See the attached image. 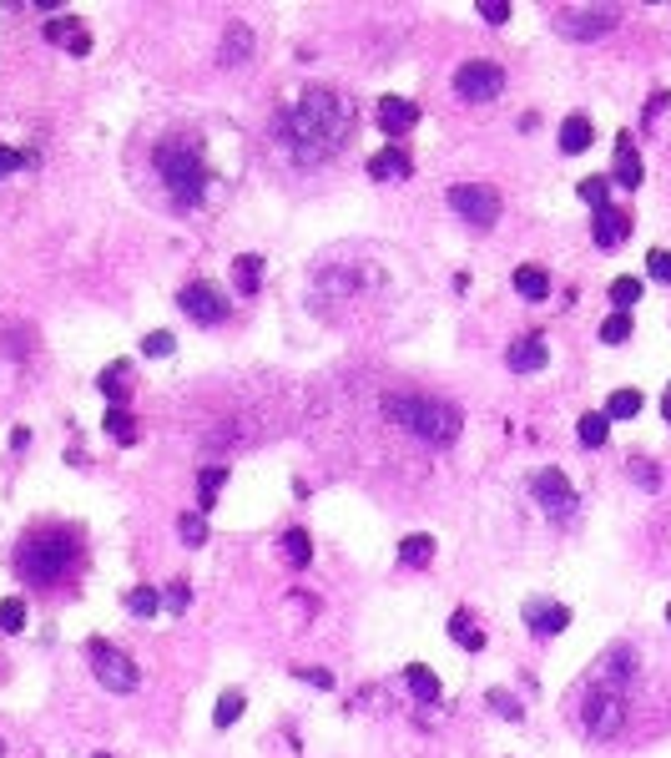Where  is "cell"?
<instances>
[{
  "instance_id": "obj_1",
  "label": "cell",
  "mask_w": 671,
  "mask_h": 758,
  "mask_svg": "<svg viewBox=\"0 0 671 758\" xmlns=\"http://www.w3.org/2000/svg\"><path fill=\"white\" fill-rule=\"evenodd\" d=\"M273 132L283 137V147L293 152V162H323L343 147V137L354 132V102L333 87H313L304 91V102H293L288 112L273 116Z\"/></svg>"
},
{
  "instance_id": "obj_2",
  "label": "cell",
  "mask_w": 671,
  "mask_h": 758,
  "mask_svg": "<svg viewBox=\"0 0 671 758\" xmlns=\"http://www.w3.org/2000/svg\"><path fill=\"white\" fill-rule=\"evenodd\" d=\"M81 546H77V531L66 526H46V531H31L26 541H21V552H15V571L26 581H36V587H51V581H61L71 566H77Z\"/></svg>"
},
{
  "instance_id": "obj_3",
  "label": "cell",
  "mask_w": 671,
  "mask_h": 758,
  "mask_svg": "<svg viewBox=\"0 0 671 758\" xmlns=\"http://www.w3.org/2000/svg\"><path fill=\"white\" fill-rule=\"evenodd\" d=\"M384 415L430 445H449L459 435V410L434 395H384Z\"/></svg>"
},
{
  "instance_id": "obj_4",
  "label": "cell",
  "mask_w": 671,
  "mask_h": 758,
  "mask_svg": "<svg viewBox=\"0 0 671 758\" xmlns=\"http://www.w3.org/2000/svg\"><path fill=\"white\" fill-rule=\"evenodd\" d=\"M157 172H162L172 203H182V207L203 203V193H207V162H203V147H197V142H187V137L162 142V147H157Z\"/></svg>"
},
{
  "instance_id": "obj_5",
  "label": "cell",
  "mask_w": 671,
  "mask_h": 758,
  "mask_svg": "<svg viewBox=\"0 0 671 758\" xmlns=\"http://www.w3.org/2000/svg\"><path fill=\"white\" fill-rule=\"evenodd\" d=\"M581 723H585L591 738H616L621 723H626V693L611 688V682H591L585 708H581Z\"/></svg>"
},
{
  "instance_id": "obj_6",
  "label": "cell",
  "mask_w": 671,
  "mask_h": 758,
  "mask_svg": "<svg viewBox=\"0 0 671 758\" xmlns=\"http://www.w3.org/2000/svg\"><path fill=\"white\" fill-rule=\"evenodd\" d=\"M86 653H91V668H96L102 688H112V693H131L137 688V662L127 653H116L112 643H91Z\"/></svg>"
},
{
  "instance_id": "obj_7",
  "label": "cell",
  "mask_w": 671,
  "mask_h": 758,
  "mask_svg": "<svg viewBox=\"0 0 671 758\" xmlns=\"http://www.w3.org/2000/svg\"><path fill=\"white\" fill-rule=\"evenodd\" d=\"M449 207H455L459 218L490 228V223L500 218V193L485 187V182H455V187H449Z\"/></svg>"
},
{
  "instance_id": "obj_8",
  "label": "cell",
  "mask_w": 671,
  "mask_h": 758,
  "mask_svg": "<svg viewBox=\"0 0 671 758\" xmlns=\"http://www.w3.org/2000/svg\"><path fill=\"white\" fill-rule=\"evenodd\" d=\"M455 91L465 102H494L505 91V71H500V61H465L455 71Z\"/></svg>"
},
{
  "instance_id": "obj_9",
  "label": "cell",
  "mask_w": 671,
  "mask_h": 758,
  "mask_svg": "<svg viewBox=\"0 0 671 758\" xmlns=\"http://www.w3.org/2000/svg\"><path fill=\"white\" fill-rule=\"evenodd\" d=\"M177 309L187 314L192 324H222L228 319V298L217 294L213 283H187L177 294Z\"/></svg>"
},
{
  "instance_id": "obj_10",
  "label": "cell",
  "mask_w": 671,
  "mask_h": 758,
  "mask_svg": "<svg viewBox=\"0 0 671 758\" xmlns=\"http://www.w3.org/2000/svg\"><path fill=\"white\" fill-rule=\"evenodd\" d=\"M616 26V11H560L556 15V31L560 36H576V41H595Z\"/></svg>"
},
{
  "instance_id": "obj_11",
  "label": "cell",
  "mask_w": 671,
  "mask_h": 758,
  "mask_svg": "<svg viewBox=\"0 0 671 758\" xmlns=\"http://www.w3.org/2000/svg\"><path fill=\"white\" fill-rule=\"evenodd\" d=\"M530 490H535V501H540L550 516H566L570 506H576V490H570V480L560 476V470H540V476L530 480Z\"/></svg>"
},
{
  "instance_id": "obj_12",
  "label": "cell",
  "mask_w": 671,
  "mask_h": 758,
  "mask_svg": "<svg viewBox=\"0 0 671 758\" xmlns=\"http://www.w3.org/2000/svg\"><path fill=\"white\" fill-rule=\"evenodd\" d=\"M525 622H530L535 637H560V632L570 627V607L560 602H540V597H530L525 602Z\"/></svg>"
},
{
  "instance_id": "obj_13",
  "label": "cell",
  "mask_w": 671,
  "mask_h": 758,
  "mask_svg": "<svg viewBox=\"0 0 671 758\" xmlns=\"http://www.w3.org/2000/svg\"><path fill=\"white\" fill-rule=\"evenodd\" d=\"M374 116H379V132H384V137H404V132L419 122V106L409 102V96H384Z\"/></svg>"
},
{
  "instance_id": "obj_14",
  "label": "cell",
  "mask_w": 671,
  "mask_h": 758,
  "mask_svg": "<svg viewBox=\"0 0 671 758\" xmlns=\"http://www.w3.org/2000/svg\"><path fill=\"white\" fill-rule=\"evenodd\" d=\"M626 233H631V213H621V207H601L595 223H591L595 248H621L626 243Z\"/></svg>"
},
{
  "instance_id": "obj_15",
  "label": "cell",
  "mask_w": 671,
  "mask_h": 758,
  "mask_svg": "<svg viewBox=\"0 0 671 758\" xmlns=\"http://www.w3.org/2000/svg\"><path fill=\"white\" fill-rule=\"evenodd\" d=\"M409 172H414V162H409V152L399 147V142H389L384 152L368 157V178L374 182H399V178H409Z\"/></svg>"
},
{
  "instance_id": "obj_16",
  "label": "cell",
  "mask_w": 671,
  "mask_h": 758,
  "mask_svg": "<svg viewBox=\"0 0 671 758\" xmlns=\"http://www.w3.org/2000/svg\"><path fill=\"white\" fill-rule=\"evenodd\" d=\"M545 360H550V349H545L540 334L515 339V344H510V354H505V364H510L515 374H535V370H545Z\"/></svg>"
},
{
  "instance_id": "obj_17",
  "label": "cell",
  "mask_w": 671,
  "mask_h": 758,
  "mask_svg": "<svg viewBox=\"0 0 671 758\" xmlns=\"http://www.w3.org/2000/svg\"><path fill=\"white\" fill-rule=\"evenodd\" d=\"M46 41L66 46L71 56H86L91 51V36H86V26H81L77 15H56V21H46Z\"/></svg>"
},
{
  "instance_id": "obj_18",
  "label": "cell",
  "mask_w": 671,
  "mask_h": 758,
  "mask_svg": "<svg viewBox=\"0 0 671 758\" xmlns=\"http://www.w3.org/2000/svg\"><path fill=\"white\" fill-rule=\"evenodd\" d=\"M611 172H616V182H621V187H641V178H646L641 152H636V142L626 137V132L616 137V162H611Z\"/></svg>"
},
{
  "instance_id": "obj_19",
  "label": "cell",
  "mask_w": 671,
  "mask_h": 758,
  "mask_svg": "<svg viewBox=\"0 0 671 758\" xmlns=\"http://www.w3.org/2000/svg\"><path fill=\"white\" fill-rule=\"evenodd\" d=\"M515 294H520V298H530V304L550 298V273L535 269V263H520V269H515Z\"/></svg>"
},
{
  "instance_id": "obj_20",
  "label": "cell",
  "mask_w": 671,
  "mask_h": 758,
  "mask_svg": "<svg viewBox=\"0 0 671 758\" xmlns=\"http://www.w3.org/2000/svg\"><path fill=\"white\" fill-rule=\"evenodd\" d=\"M96 385H102V395L112 399V405H122V399L131 395V364H127V360L106 364V370H102V379H96Z\"/></svg>"
},
{
  "instance_id": "obj_21",
  "label": "cell",
  "mask_w": 671,
  "mask_h": 758,
  "mask_svg": "<svg viewBox=\"0 0 671 758\" xmlns=\"http://www.w3.org/2000/svg\"><path fill=\"white\" fill-rule=\"evenodd\" d=\"M404 682H409V693H414L419 703H440V678H434L424 662H409V668H404Z\"/></svg>"
},
{
  "instance_id": "obj_22",
  "label": "cell",
  "mask_w": 671,
  "mask_h": 758,
  "mask_svg": "<svg viewBox=\"0 0 671 758\" xmlns=\"http://www.w3.org/2000/svg\"><path fill=\"white\" fill-rule=\"evenodd\" d=\"M449 637H455V643L465 647V653H480V647H485V632L475 627V617H469L465 607H459L455 617H449Z\"/></svg>"
},
{
  "instance_id": "obj_23",
  "label": "cell",
  "mask_w": 671,
  "mask_h": 758,
  "mask_svg": "<svg viewBox=\"0 0 671 758\" xmlns=\"http://www.w3.org/2000/svg\"><path fill=\"white\" fill-rule=\"evenodd\" d=\"M585 147H591V122H585V116H566V122H560V152H585Z\"/></svg>"
},
{
  "instance_id": "obj_24",
  "label": "cell",
  "mask_w": 671,
  "mask_h": 758,
  "mask_svg": "<svg viewBox=\"0 0 671 758\" xmlns=\"http://www.w3.org/2000/svg\"><path fill=\"white\" fill-rule=\"evenodd\" d=\"M430 556H434V536H424V531L399 541V566H430Z\"/></svg>"
},
{
  "instance_id": "obj_25",
  "label": "cell",
  "mask_w": 671,
  "mask_h": 758,
  "mask_svg": "<svg viewBox=\"0 0 671 758\" xmlns=\"http://www.w3.org/2000/svg\"><path fill=\"white\" fill-rule=\"evenodd\" d=\"M232 283H238V294H258V283H263V258L242 253L238 263H232Z\"/></svg>"
},
{
  "instance_id": "obj_26",
  "label": "cell",
  "mask_w": 671,
  "mask_h": 758,
  "mask_svg": "<svg viewBox=\"0 0 671 758\" xmlns=\"http://www.w3.org/2000/svg\"><path fill=\"white\" fill-rule=\"evenodd\" d=\"M283 556H288V566H298V571H304V566L313 562V541H308V531H304V526L283 531Z\"/></svg>"
},
{
  "instance_id": "obj_27",
  "label": "cell",
  "mask_w": 671,
  "mask_h": 758,
  "mask_svg": "<svg viewBox=\"0 0 671 758\" xmlns=\"http://www.w3.org/2000/svg\"><path fill=\"white\" fill-rule=\"evenodd\" d=\"M253 51V31L248 26H228V41H222V66H242Z\"/></svg>"
},
{
  "instance_id": "obj_28",
  "label": "cell",
  "mask_w": 671,
  "mask_h": 758,
  "mask_svg": "<svg viewBox=\"0 0 671 758\" xmlns=\"http://www.w3.org/2000/svg\"><path fill=\"white\" fill-rule=\"evenodd\" d=\"M641 389H616V395L606 399V420H636L641 415Z\"/></svg>"
},
{
  "instance_id": "obj_29",
  "label": "cell",
  "mask_w": 671,
  "mask_h": 758,
  "mask_svg": "<svg viewBox=\"0 0 671 758\" xmlns=\"http://www.w3.org/2000/svg\"><path fill=\"white\" fill-rule=\"evenodd\" d=\"M576 435H581V445H606V435H611V420H606V410H591V415H581V425H576Z\"/></svg>"
},
{
  "instance_id": "obj_30",
  "label": "cell",
  "mask_w": 671,
  "mask_h": 758,
  "mask_svg": "<svg viewBox=\"0 0 671 758\" xmlns=\"http://www.w3.org/2000/svg\"><path fill=\"white\" fill-rule=\"evenodd\" d=\"M611 304H616V314H631V304H641V279L621 273V279L611 283Z\"/></svg>"
},
{
  "instance_id": "obj_31",
  "label": "cell",
  "mask_w": 671,
  "mask_h": 758,
  "mask_svg": "<svg viewBox=\"0 0 671 758\" xmlns=\"http://www.w3.org/2000/svg\"><path fill=\"white\" fill-rule=\"evenodd\" d=\"M127 607H131V617H157V612H162V591L157 587H131Z\"/></svg>"
},
{
  "instance_id": "obj_32",
  "label": "cell",
  "mask_w": 671,
  "mask_h": 758,
  "mask_svg": "<svg viewBox=\"0 0 671 758\" xmlns=\"http://www.w3.org/2000/svg\"><path fill=\"white\" fill-rule=\"evenodd\" d=\"M228 486V465H207L203 476H197V496H203V506L197 511H207V506L217 501V490Z\"/></svg>"
},
{
  "instance_id": "obj_33",
  "label": "cell",
  "mask_w": 671,
  "mask_h": 758,
  "mask_svg": "<svg viewBox=\"0 0 671 758\" xmlns=\"http://www.w3.org/2000/svg\"><path fill=\"white\" fill-rule=\"evenodd\" d=\"M102 425H106V435H112V440H122V445H131V440H137V420H131V415L122 410V405H112Z\"/></svg>"
},
{
  "instance_id": "obj_34",
  "label": "cell",
  "mask_w": 671,
  "mask_h": 758,
  "mask_svg": "<svg viewBox=\"0 0 671 758\" xmlns=\"http://www.w3.org/2000/svg\"><path fill=\"white\" fill-rule=\"evenodd\" d=\"M177 536L187 541V546H203V541H207V516L203 511H187L177 521Z\"/></svg>"
},
{
  "instance_id": "obj_35",
  "label": "cell",
  "mask_w": 671,
  "mask_h": 758,
  "mask_svg": "<svg viewBox=\"0 0 671 758\" xmlns=\"http://www.w3.org/2000/svg\"><path fill=\"white\" fill-rule=\"evenodd\" d=\"M242 708H248V703H242V693H222V698H217L213 723H217V728H232V723L242 718Z\"/></svg>"
},
{
  "instance_id": "obj_36",
  "label": "cell",
  "mask_w": 671,
  "mask_h": 758,
  "mask_svg": "<svg viewBox=\"0 0 671 758\" xmlns=\"http://www.w3.org/2000/svg\"><path fill=\"white\" fill-rule=\"evenodd\" d=\"M631 339V314H611L601 319V344H626Z\"/></svg>"
},
{
  "instance_id": "obj_37",
  "label": "cell",
  "mask_w": 671,
  "mask_h": 758,
  "mask_svg": "<svg viewBox=\"0 0 671 758\" xmlns=\"http://www.w3.org/2000/svg\"><path fill=\"white\" fill-rule=\"evenodd\" d=\"M581 197L601 213V207H611V178H581Z\"/></svg>"
},
{
  "instance_id": "obj_38",
  "label": "cell",
  "mask_w": 671,
  "mask_h": 758,
  "mask_svg": "<svg viewBox=\"0 0 671 758\" xmlns=\"http://www.w3.org/2000/svg\"><path fill=\"white\" fill-rule=\"evenodd\" d=\"M26 627V602L21 597H5L0 602V632H21Z\"/></svg>"
},
{
  "instance_id": "obj_39",
  "label": "cell",
  "mask_w": 671,
  "mask_h": 758,
  "mask_svg": "<svg viewBox=\"0 0 671 758\" xmlns=\"http://www.w3.org/2000/svg\"><path fill=\"white\" fill-rule=\"evenodd\" d=\"M172 349H177V339L167 334V329H152V334L141 339V354H152V360H167Z\"/></svg>"
},
{
  "instance_id": "obj_40",
  "label": "cell",
  "mask_w": 671,
  "mask_h": 758,
  "mask_svg": "<svg viewBox=\"0 0 671 758\" xmlns=\"http://www.w3.org/2000/svg\"><path fill=\"white\" fill-rule=\"evenodd\" d=\"M646 273L657 283H671V253L666 248H651V253H646Z\"/></svg>"
},
{
  "instance_id": "obj_41",
  "label": "cell",
  "mask_w": 671,
  "mask_h": 758,
  "mask_svg": "<svg viewBox=\"0 0 671 758\" xmlns=\"http://www.w3.org/2000/svg\"><path fill=\"white\" fill-rule=\"evenodd\" d=\"M36 162V152H11L5 142H0V178H11L15 168H31Z\"/></svg>"
},
{
  "instance_id": "obj_42",
  "label": "cell",
  "mask_w": 671,
  "mask_h": 758,
  "mask_svg": "<svg viewBox=\"0 0 671 758\" xmlns=\"http://www.w3.org/2000/svg\"><path fill=\"white\" fill-rule=\"evenodd\" d=\"M631 480H636V486H646V490H657L661 486V470L651 461H631Z\"/></svg>"
},
{
  "instance_id": "obj_43",
  "label": "cell",
  "mask_w": 671,
  "mask_h": 758,
  "mask_svg": "<svg viewBox=\"0 0 671 758\" xmlns=\"http://www.w3.org/2000/svg\"><path fill=\"white\" fill-rule=\"evenodd\" d=\"M490 708L500 713V718H520V713H525V708H520L515 698L505 693V688H494V693H490Z\"/></svg>"
},
{
  "instance_id": "obj_44",
  "label": "cell",
  "mask_w": 671,
  "mask_h": 758,
  "mask_svg": "<svg viewBox=\"0 0 671 758\" xmlns=\"http://www.w3.org/2000/svg\"><path fill=\"white\" fill-rule=\"evenodd\" d=\"M480 21H490V26H505V21H510V5H505V0H480Z\"/></svg>"
},
{
  "instance_id": "obj_45",
  "label": "cell",
  "mask_w": 671,
  "mask_h": 758,
  "mask_svg": "<svg viewBox=\"0 0 671 758\" xmlns=\"http://www.w3.org/2000/svg\"><path fill=\"white\" fill-rule=\"evenodd\" d=\"M187 597H192V591H187V581H172V587L162 591V602L172 607V612H182V607H187Z\"/></svg>"
},
{
  "instance_id": "obj_46",
  "label": "cell",
  "mask_w": 671,
  "mask_h": 758,
  "mask_svg": "<svg viewBox=\"0 0 671 758\" xmlns=\"http://www.w3.org/2000/svg\"><path fill=\"white\" fill-rule=\"evenodd\" d=\"M298 678H304V682H318V688H333V672H323V668H298Z\"/></svg>"
},
{
  "instance_id": "obj_47",
  "label": "cell",
  "mask_w": 671,
  "mask_h": 758,
  "mask_svg": "<svg viewBox=\"0 0 671 758\" xmlns=\"http://www.w3.org/2000/svg\"><path fill=\"white\" fill-rule=\"evenodd\" d=\"M11 445H15V450L31 445V430H26V425H15V430H11Z\"/></svg>"
},
{
  "instance_id": "obj_48",
  "label": "cell",
  "mask_w": 671,
  "mask_h": 758,
  "mask_svg": "<svg viewBox=\"0 0 671 758\" xmlns=\"http://www.w3.org/2000/svg\"><path fill=\"white\" fill-rule=\"evenodd\" d=\"M661 415H666V425H671V385H666V395H661Z\"/></svg>"
},
{
  "instance_id": "obj_49",
  "label": "cell",
  "mask_w": 671,
  "mask_h": 758,
  "mask_svg": "<svg viewBox=\"0 0 671 758\" xmlns=\"http://www.w3.org/2000/svg\"><path fill=\"white\" fill-rule=\"evenodd\" d=\"M96 758H112V753H96Z\"/></svg>"
},
{
  "instance_id": "obj_50",
  "label": "cell",
  "mask_w": 671,
  "mask_h": 758,
  "mask_svg": "<svg viewBox=\"0 0 671 758\" xmlns=\"http://www.w3.org/2000/svg\"><path fill=\"white\" fill-rule=\"evenodd\" d=\"M666 622H671V607H666Z\"/></svg>"
}]
</instances>
